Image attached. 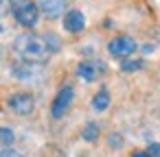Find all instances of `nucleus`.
<instances>
[{
	"mask_svg": "<svg viewBox=\"0 0 160 157\" xmlns=\"http://www.w3.org/2000/svg\"><path fill=\"white\" fill-rule=\"evenodd\" d=\"M38 7H40V13L46 16V18H59L66 7H68V0H38Z\"/></svg>",
	"mask_w": 160,
	"mask_h": 157,
	"instance_id": "7",
	"label": "nucleus"
},
{
	"mask_svg": "<svg viewBox=\"0 0 160 157\" xmlns=\"http://www.w3.org/2000/svg\"><path fill=\"white\" fill-rule=\"evenodd\" d=\"M42 63H33V61H22L13 68V76L18 81H33V76H42Z\"/></svg>",
	"mask_w": 160,
	"mask_h": 157,
	"instance_id": "6",
	"label": "nucleus"
},
{
	"mask_svg": "<svg viewBox=\"0 0 160 157\" xmlns=\"http://www.w3.org/2000/svg\"><path fill=\"white\" fill-rule=\"evenodd\" d=\"M92 107H94V111H105L110 107V92L108 90L97 92L94 98H92Z\"/></svg>",
	"mask_w": 160,
	"mask_h": 157,
	"instance_id": "10",
	"label": "nucleus"
},
{
	"mask_svg": "<svg viewBox=\"0 0 160 157\" xmlns=\"http://www.w3.org/2000/svg\"><path fill=\"white\" fill-rule=\"evenodd\" d=\"M99 72H103V66L97 63V61H81L77 66V74L79 79H83L86 83H92L99 79Z\"/></svg>",
	"mask_w": 160,
	"mask_h": 157,
	"instance_id": "8",
	"label": "nucleus"
},
{
	"mask_svg": "<svg viewBox=\"0 0 160 157\" xmlns=\"http://www.w3.org/2000/svg\"><path fill=\"white\" fill-rule=\"evenodd\" d=\"M13 16L18 20V24L31 29L38 24V18H40V7L33 0H16L13 2Z\"/></svg>",
	"mask_w": 160,
	"mask_h": 157,
	"instance_id": "2",
	"label": "nucleus"
},
{
	"mask_svg": "<svg viewBox=\"0 0 160 157\" xmlns=\"http://www.w3.org/2000/svg\"><path fill=\"white\" fill-rule=\"evenodd\" d=\"M140 68H142V61H138V59H127V61L121 63V70L123 72H136Z\"/></svg>",
	"mask_w": 160,
	"mask_h": 157,
	"instance_id": "13",
	"label": "nucleus"
},
{
	"mask_svg": "<svg viewBox=\"0 0 160 157\" xmlns=\"http://www.w3.org/2000/svg\"><path fill=\"white\" fill-rule=\"evenodd\" d=\"M136 48H138V44H136L132 37H127V35H118V37H114V39L108 44L110 55L116 57V59H125V57H129Z\"/></svg>",
	"mask_w": 160,
	"mask_h": 157,
	"instance_id": "5",
	"label": "nucleus"
},
{
	"mask_svg": "<svg viewBox=\"0 0 160 157\" xmlns=\"http://www.w3.org/2000/svg\"><path fill=\"white\" fill-rule=\"evenodd\" d=\"M13 140H16L13 129H9V127H0V148H9V146L13 144Z\"/></svg>",
	"mask_w": 160,
	"mask_h": 157,
	"instance_id": "12",
	"label": "nucleus"
},
{
	"mask_svg": "<svg viewBox=\"0 0 160 157\" xmlns=\"http://www.w3.org/2000/svg\"><path fill=\"white\" fill-rule=\"evenodd\" d=\"M132 157H151L147 150H136V153H132Z\"/></svg>",
	"mask_w": 160,
	"mask_h": 157,
	"instance_id": "17",
	"label": "nucleus"
},
{
	"mask_svg": "<svg viewBox=\"0 0 160 157\" xmlns=\"http://www.w3.org/2000/svg\"><path fill=\"white\" fill-rule=\"evenodd\" d=\"M13 48L24 61H33V63H44L51 57V48H48L46 39L40 35H33V33L18 35L13 42Z\"/></svg>",
	"mask_w": 160,
	"mask_h": 157,
	"instance_id": "1",
	"label": "nucleus"
},
{
	"mask_svg": "<svg viewBox=\"0 0 160 157\" xmlns=\"http://www.w3.org/2000/svg\"><path fill=\"white\" fill-rule=\"evenodd\" d=\"M151 157H160V144H149V150H147Z\"/></svg>",
	"mask_w": 160,
	"mask_h": 157,
	"instance_id": "16",
	"label": "nucleus"
},
{
	"mask_svg": "<svg viewBox=\"0 0 160 157\" xmlns=\"http://www.w3.org/2000/svg\"><path fill=\"white\" fill-rule=\"evenodd\" d=\"M0 157H22V153H18L16 148H2L0 150Z\"/></svg>",
	"mask_w": 160,
	"mask_h": 157,
	"instance_id": "14",
	"label": "nucleus"
},
{
	"mask_svg": "<svg viewBox=\"0 0 160 157\" xmlns=\"http://www.w3.org/2000/svg\"><path fill=\"white\" fill-rule=\"evenodd\" d=\"M72 100H75V90H72L70 85L62 87V90L57 92V96H55L53 105H51V116H53L55 120L64 118V113H68V109H70Z\"/></svg>",
	"mask_w": 160,
	"mask_h": 157,
	"instance_id": "3",
	"label": "nucleus"
},
{
	"mask_svg": "<svg viewBox=\"0 0 160 157\" xmlns=\"http://www.w3.org/2000/svg\"><path fill=\"white\" fill-rule=\"evenodd\" d=\"M9 109L16 116H29L35 109V98L29 92H16L9 96Z\"/></svg>",
	"mask_w": 160,
	"mask_h": 157,
	"instance_id": "4",
	"label": "nucleus"
},
{
	"mask_svg": "<svg viewBox=\"0 0 160 157\" xmlns=\"http://www.w3.org/2000/svg\"><path fill=\"white\" fill-rule=\"evenodd\" d=\"M9 9H13V2H11V0H0V16H5Z\"/></svg>",
	"mask_w": 160,
	"mask_h": 157,
	"instance_id": "15",
	"label": "nucleus"
},
{
	"mask_svg": "<svg viewBox=\"0 0 160 157\" xmlns=\"http://www.w3.org/2000/svg\"><path fill=\"white\" fill-rule=\"evenodd\" d=\"M81 137L86 142H97L99 140V124L97 122H88L83 127V131H81Z\"/></svg>",
	"mask_w": 160,
	"mask_h": 157,
	"instance_id": "11",
	"label": "nucleus"
},
{
	"mask_svg": "<svg viewBox=\"0 0 160 157\" xmlns=\"http://www.w3.org/2000/svg\"><path fill=\"white\" fill-rule=\"evenodd\" d=\"M64 29H66L68 33H81V31L86 29V18H83V13L77 11V9L68 11V13L64 16Z\"/></svg>",
	"mask_w": 160,
	"mask_h": 157,
	"instance_id": "9",
	"label": "nucleus"
}]
</instances>
